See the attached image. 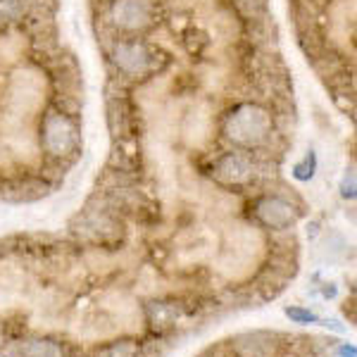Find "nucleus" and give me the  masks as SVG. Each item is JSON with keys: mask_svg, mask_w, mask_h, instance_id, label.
<instances>
[{"mask_svg": "<svg viewBox=\"0 0 357 357\" xmlns=\"http://www.w3.org/2000/svg\"><path fill=\"white\" fill-rule=\"evenodd\" d=\"M224 131L231 138L236 146L241 148H255L260 146L264 138L272 131V119L269 112L260 105H252V102H243V105L234 107L227 117Z\"/></svg>", "mask_w": 357, "mask_h": 357, "instance_id": "nucleus-1", "label": "nucleus"}, {"mask_svg": "<svg viewBox=\"0 0 357 357\" xmlns=\"http://www.w3.org/2000/svg\"><path fill=\"white\" fill-rule=\"evenodd\" d=\"M41 131H43L41 143H43L45 153L55 155V158L69 155L74 151V146H77V129H74L72 119H69L65 112L45 114Z\"/></svg>", "mask_w": 357, "mask_h": 357, "instance_id": "nucleus-2", "label": "nucleus"}, {"mask_svg": "<svg viewBox=\"0 0 357 357\" xmlns=\"http://www.w3.org/2000/svg\"><path fill=\"white\" fill-rule=\"evenodd\" d=\"M212 176L220 186L238 188L252 181L255 167H252V160L245 158L243 153H224L212 165Z\"/></svg>", "mask_w": 357, "mask_h": 357, "instance_id": "nucleus-3", "label": "nucleus"}, {"mask_svg": "<svg viewBox=\"0 0 357 357\" xmlns=\"http://www.w3.org/2000/svg\"><path fill=\"white\" fill-rule=\"evenodd\" d=\"M255 217L264 224V227L284 231V229H291L293 224H296V207H293L286 198L267 195V198L257 200Z\"/></svg>", "mask_w": 357, "mask_h": 357, "instance_id": "nucleus-4", "label": "nucleus"}, {"mask_svg": "<svg viewBox=\"0 0 357 357\" xmlns=\"http://www.w3.org/2000/svg\"><path fill=\"white\" fill-rule=\"evenodd\" d=\"M114 62L129 77H138L153 69V55L151 50L138 41H119L114 45Z\"/></svg>", "mask_w": 357, "mask_h": 357, "instance_id": "nucleus-5", "label": "nucleus"}, {"mask_svg": "<svg viewBox=\"0 0 357 357\" xmlns=\"http://www.w3.org/2000/svg\"><path fill=\"white\" fill-rule=\"evenodd\" d=\"M151 0H117L114 3V22L124 29H143L146 24H151Z\"/></svg>", "mask_w": 357, "mask_h": 357, "instance_id": "nucleus-6", "label": "nucleus"}, {"mask_svg": "<svg viewBox=\"0 0 357 357\" xmlns=\"http://www.w3.org/2000/svg\"><path fill=\"white\" fill-rule=\"evenodd\" d=\"M107 122H110V129L114 136L131 138L134 136V126H136L134 105H131L124 96H112L110 100H107Z\"/></svg>", "mask_w": 357, "mask_h": 357, "instance_id": "nucleus-7", "label": "nucleus"}, {"mask_svg": "<svg viewBox=\"0 0 357 357\" xmlns=\"http://www.w3.org/2000/svg\"><path fill=\"white\" fill-rule=\"evenodd\" d=\"M13 357H67V350L62 343L53 338H24L17 341L10 348Z\"/></svg>", "mask_w": 357, "mask_h": 357, "instance_id": "nucleus-8", "label": "nucleus"}, {"mask_svg": "<svg viewBox=\"0 0 357 357\" xmlns=\"http://www.w3.org/2000/svg\"><path fill=\"white\" fill-rule=\"evenodd\" d=\"M24 17V0H0V22H20Z\"/></svg>", "mask_w": 357, "mask_h": 357, "instance_id": "nucleus-9", "label": "nucleus"}, {"mask_svg": "<svg viewBox=\"0 0 357 357\" xmlns=\"http://www.w3.org/2000/svg\"><path fill=\"white\" fill-rule=\"evenodd\" d=\"M234 5L238 8L241 15L257 20V15L264 13V8H267V0H234Z\"/></svg>", "mask_w": 357, "mask_h": 357, "instance_id": "nucleus-10", "label": "nucleus"}, {"mask_svg": "<svg viewBox=\"0 0 357 357\" xmlns=\"http://www.w3.org/2000/svg\"><path fill=\"white\" fill-rule=\"evenodd\" d=\"M314 165H317L314 153L310 151L307 155H305L303 162H301V165H296V169H293V176L301 178V181H307V178H312V174H314Z\"/></svg>", "mask_w": 357, "mask_h": 357, "instance_id": "nucleus-11", "label": "nucleus"}, {"mask_svg": "<svg viewBox=\"0 0 357 357\" xmlns=\"http://www.w3.org/2000/svg\"><path fill=\"white\" fill-rule=\"evenodd\" d=\"M286 314L293 317V319H298V321H314L317 317L312 312H307V310H296V307H289L286 310Z\"/></svg>", "mask_w": 357, "mask_h": 357, "instance_id": "nucleus-12", "label": "nucleus"}]
</instances>
